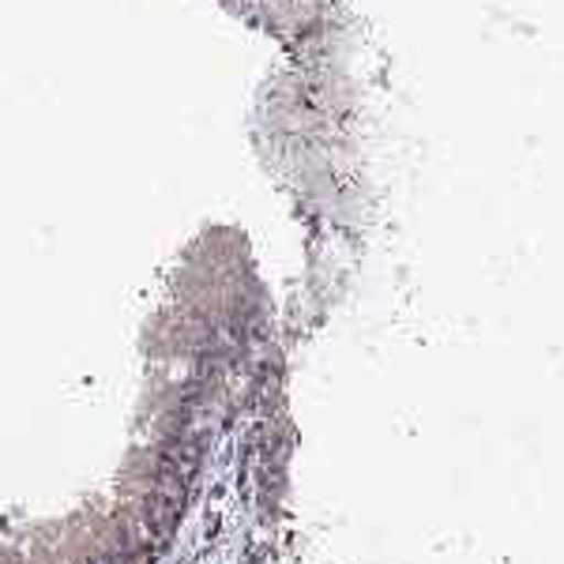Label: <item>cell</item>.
I'll return each mask as SVG.
<instances>
[{
  "label": "cell",
  "instance_id": "obj_1",
  "mask_svg": "<svg viewBox=\"0 0 564 564\" xmlns=\"http://www.w3.org/2000/svg\"><path fill=\"white\" fill-rule=\"evenodd\" d=\"M177 520H181V481L177 478L154 481V489L140 508L143 531L162 545V542H170V534L177 531Z\"/></svg>",
  "mask_w": 564,
  "mask_h": 564
}]
</instances>
